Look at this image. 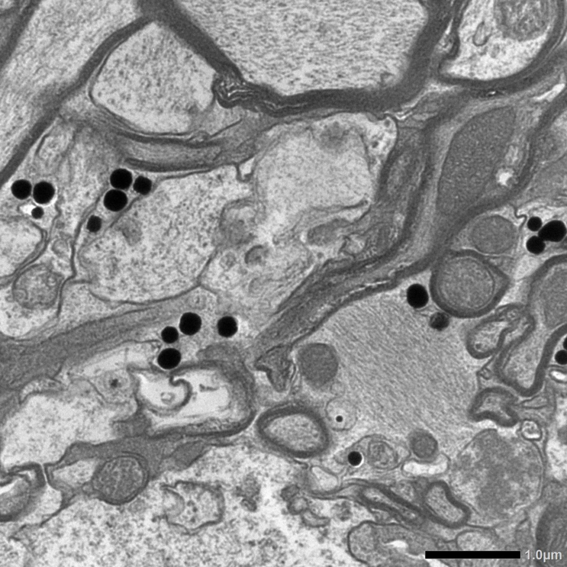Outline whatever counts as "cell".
<instances>
[{"label": "cell", "mask_w": 567, "mask_h": 567, "mask_svg": "<svg viewBox=\"0 0 567 567\" xmlns=\"http://www.w3.org/2000/svg\"><path fill=\"white\" fill-rule=\"evenodd\" d=\"M173 500L167 518L171 525L186 532H194L220 520L223 500L216 488L206 484L178 482L166 488Z\"/></svg>", "instance_id": "6da1fadb"}, {"label": "cell", "mask_w": 567, "mask_h": 567, "mask_svg": "<svg viewBox=\"0 0 567 567\" xmlns=\"http://www.w3.org/2000/svg\"><path fill=\"white\" fill-rule=\"evenodd\" d=\"M334 409V420L339 429L348 430L356 425L357 413L356 407L347 400H339Z\"/></svg>", "instance_id": "7a4b0ae2"}, {"label": "cell", "mask_w": 567, "mask_h": 567, "mask_svg": "<svg viewBox=\"0 0 567 567\" xmlns=\"http://www.w3.org/2000/svg\"><path fill=\"white\" fill-rule=\"evenodd\" d=\"M411 443L414 452L418 456L423 457L431 454L435 448L434 439L423 431L414 433L411 438Z\"/></svg>", "instance_id": "3957f363"}, {"label": "cell", "mask_w": 567, "mask_h": 567, "mask_svg": "<svg viewBox=\"0 0 567 567\" xmlns=\"http://www.w3.org/2000/svg\"><path fill=\"white\" fill-rule=\"evenodd\" d=\"M407 298L409 304L416 309L425 307L429 300L428 294L425 287L418 284L409 287Z\"/></svg>", "instance_id": "277c9868"}, {"label": "cell", "mask_w": 567, "mask_h": 567, "mask_svg": "<svg viewBox=\"0 0 567 567\" xmlns=\"http://www.w3.org/2000/svg\"><path fill=\"white\" fill-rule=\"evenodd\" d=\"M201 326V320L196 314L187 313L181 318L180 328L182 332L187 335L197 333Z\"/></svg>", "instance_id": "5b68a950"}, {"label": "cell", "mask_w": 567, "mask_h": 567, "mask_svg": "<svg viewBox=\"0 0 567 567\" xmlns=\"http://www.w3.org/2000/svg\"><path fill=\"white\" fill-rule=\"evenodd\" d=\"M126 203L127 198L126 195L120 191H111L105 196V206L112 211L121 210L125 207Z\"/></svg>", "instance_id": "8992f818"}, {"label": "cell", "mask_w": 567, "mask_h": 567, "mask_svg": "<svg viewBox=\"0 0 567 567\" xmlns=\"http://www.w3.org/2000/svg\"><path fill=\"white\" fill-rule=\"evenodd\" d=\"M180 353L175 349L168 348L160 353L158 358V364L161 368L165 369H172L180 363Z\"/></svg>", "instance_id": "52a82bcc"}, {"label": "cell", "mask_w": 567, "mask_h": 567, "mask_svg": "<svg viewBox=\"0 0 567 567\" xmlns=\"http://www.w3.org/2000/svg\"><path fill=\"white\" fill-rule=\"evenodd\" d=\"M54 195L53 186L47 182H41L34 187L33 197L38 203H46L50 201Z\"/></svg>", "instance_id": "ba28073f"}, {"label": "cell", "mask_w": 567, "mask_h": 567, "mask_svg": "<svg viewBox=\"0 0 567 567\" xmlns=\"http://www.w3.org/2000/svg\"><path fill=\"white\" fill-rule=\"evenodd\" d=\"M111 181L112 185L115 188L125 189L130 185L132 181V177L127 170L120 169L113 172Z\"/></svg>", "instance_id": "9c48e42d"}, {"label": "cell", "mask_w": 567, "mask_h": 567, "mask_svg": "<svg viewBox=\"0 0 567 567\" xmlns=\"http://www.w3.org/2000/svg\"><path fill=\"white\" fill-rule=\"evenodd\" d=\"M218 329L222 337L226 338L232 337L237 330L236 322L230 317L222 318L218 324Z\"/></svg>", "instance_id": "30bf717a"}, {"label": "cell", "mask_w": 567, "mask_h": 567, "mask_svg": "<svg viewBox=\"0 0 567 567\" xmlns=\"http://www.w3.org/2000/svg\"><path fill=\"white\" fill-rule=\"evenodd\" d=\"M564 230L559 227L549 226L540 233V237L546 241L559 242L564 238Z\"/></svg>", "instance_id": "8fae6325"}, {"label": "cell", "mask_w": 567, "mask_h": 567, "mask_svg": "<svg viewBox=\"0 0 567 567\" xmlns=\"http://www.w3.org/2000/svg\"><path fill=\"white\" fill-rule=\"evenodd\" d=\"M12 191L17 198L25 199L28 197L31 191V186L28 181H17L12 185Z\"/></svg>", "instance_id": "7c38bea8"}, {"label": "cell", "mask_w": 567, "mask_h": 567, "mask_svg": "<svg viewBox=\"0 0 567 567\" xmlns=\"http://www.w3.org/2000/svg\"><path fill=\"white\" fill-rule=\"evenodd\" d=\"M545 247H546V245H545L543 240L536 237L531 238L526 244L527 250L535 255L541 254L544 250Z\"/></svg>", "instance_id": "4fadbf2b"}, {"label": "cell", "mask_w": 567, "mask_h": 567, "mask_svg": "<svg viewBox=\"0 0 567 567\" xmlns=\"http://www.w3.org/2000/svg\"><path fill=\"white\" fill-rule=\"evenodd\" d=\"M449 324V318L442 313H437L431 318L430 324L434 329L442 330L447 328Z\"/></svg>", "instance_id": "5bb4252c"}, {"label": "cell", "mask_w": 567, "mask_h": 567, "mask_svg": "<svg viewBox=\"0 0 567 567\" xmlns=\"http://www.w3.org/2000/svg\"><path fill=\"white\" fill-rule=\"evenodd\" d=\"M134 189L137 193L141 194H146L150 191L151 183L147 178L140 177L135 181L134 185Z\"/></svg>", "instance_id": "9a60e30c"}, {"label": "cell", "mask_w": 567, "mask_h": 567, "mask_svg": "<svg viewBox=\"0 0 567 567\" xmlns=\"http://www.w3.org/2000/svg\"><path fill=\"white\" fill-rule=\"evenodd\" d=\"M161 337L165 342L171 343L177 341L178 334L176 329L172 327H168L163 331Z\"/></svg>", "instance_id": "2e32d148"}, {"label": "cell", "mask_w": 567, "mask_h": 567, "mask_svg": "<svg viewBox=\"0 0 567 567\" xmlns=\"http://www.w3.org/2000/svg\"><path fill=\"white\" fill-rule=\"evenodd\" d=\"M101 226V220L98 217L93 216L89 219L87 227L91 232H95L99 230Z\"/></svg>", "instance_id": "e0dca14e"}, {"label": "cell", "mask_w": 567, "mask_h": 567, "mask_svg": "<svg viewBox=\"0 0 567 567\" xmlns=\"http://www.w3.org/2000/svg\"><path fill=\"white\" fill-rule=\"evenodd\" d=\"M363 457L359 452H353L348 455V460L353 466H357L360 464Z\"/></svg>", "instance_id": "ac0fdd59"}, {"label": "cell", "mask_w": 567, "mask_h": 567, "mask_svg": "<svg viewBox=\"0 0 567 567\" xmlns=\"http://www.w3.org/2000/svg\"><path fill=\"white\" fill-rule=\"evenodd\" d=\"M556 359L558 363L565 364L567 362V353L565 351H561L557 353Z\"/></svg>", "instance_id": "d6986e66"}, {"label": "cell", "mask_w": 567, "mask_h": 567, "mask_svg": "<svg viewBox=\"0 0 567 567\" xmlns=\"http://www.w3.org/2000/svg\"><path fill=\"white\" fill-rule=\"evenodd\" d=\"M32 215L34 219H40L43 215V209L40 207L35 208L33 209Z\"/></svg>", "instance_id": "ffe728a7"}, {"label": "cell", "mask_w": 567, "mask_h": 567, "mask_svg": "<svg viewBox=\"0 0 567 567\" xmlns=\"http://www.w3.org/2000/svg\"><path fill=\"white\" fill-rule=\"evenodd\" d=\"M540 227V222H539L537 220L532 221L531 222H530V223L529 224L530 228L532 230H533V231H536V230H538L539 228Z\"/></svg>", "instance_id": "44dd1931"}]
</instances>
